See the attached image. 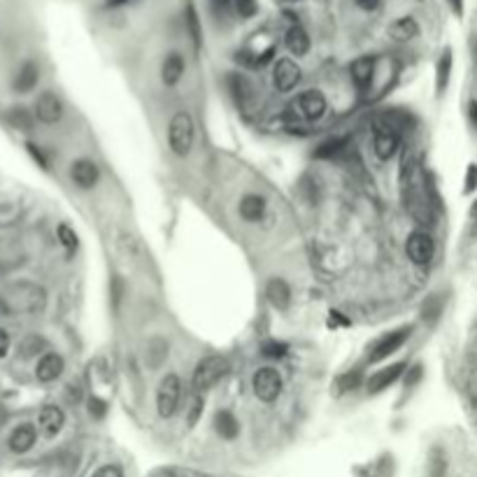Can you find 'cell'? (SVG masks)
Wrapping results in <instances>:
<instances>
[{"mask_svg":"<svg viewBox=\"0 0 477 477\" xmlns=\"http://www.w3.org/2000/svg\"><path fill=\"white\" fill-rule=\"evenodd\" d=\"M5 307L10 312H19V314H35L40 312L47 303L45 291L35 284H16L5 291Z\"/></svg>","mask_w":477,"mask_h":477,"instance_id":"1","label":"cell"},{"mask_svg":"<svg viewBox=\"0 0 477 477\" xmlns=\"http://www.w3.org/2000/svg\"><path fill=\"white\" fill-rule=\"evenodd\" d=\"M193 119L187 110L175 112V117L170 119V126H168V143H170L173 154L178 156H189L193 147Z\"/></svg>","mask_w":477,"mask_h":477,"instance_id":"2","label":"cell"},{"mask_svg":"<svg viewBox=\"0 0 477 477\" xmlns=\"http://www.w3.org/2000/svg\"><path fill=\"white\" fill-rule=\"evenodd\" d=\"M228 373V361L222 357H205L193 370V389L196 391H207L219 379Z\"/></svg>","mask_w":477,"mask_h":477,"instance_id":"3","label":"cell"},{"mask_svg":"<svg viewBox=\"0 0 477 477\" xmlns=\"http://www.w3.org/2000/svg\"><path fill=\"white\" fill-rule=\"evenodd\" d=\"M180 399H182V382L178 375H165L158 384L156 391V410L158 417H173L180 408Z\"/></svg>","mask_w":477,"mask_h":477,"instance_id":"4","label":"cell"},{"mask_svg":"<svg viewBox=\"0 0 477 477\" xmlns=\"http://www.w3.org/2000/svg\"><path fill=\"white\" fill-rule=\"evenodd\" d=\"M254 396L263 403H272L282 394V377L275 368H259L252 377Z\"/></svg>","mask_w":477,"mask_h":477,"instance_id":"5","label":"cell"},{"mask_svg":"<svg viewBox=\"0 0 477 477\" xmlns=\"http://www.w3.org/2000/svg\"><path fill=\"white\" fill-rule=\"evenodd\" d=\"M405 252H408V259L412 263L426 266L436 254V245H433V237L426 231H414L405 242Z\"/></svg>","mask_w":477,"mask_h":477,"instance_id":"6","label":"cell"},{"mask_svg":"<svg viewBox=\"0 0 477 477\" xmlns=\"http://www.w3.org/2000/svg\"><path fill=\"white\" fill-rule=\"evenodd\" d=\"M410 333H412V326H403V329L391 331L386 333L384 338H379L373 347V354H370V364H377V361H382L386 357H391L394 352H399L405 344V340L410 338Z\"/></svg>","mask_w":477,"mask_h":477,"instance_id":"7","label":"cell"},{"mask_svg":"<svg viewBox=\"0 0 477 477\" xmlns=\"http://www.w3.org/2000/svg\"><path fill=\"white\" fill-rule=\"evenodd\" d=\"M291 108H296L298 110V114L303 119H307V121H317V119H322L324 114H326V98H324V93L322 91H317V89H310V91H303L296 98V103L291 105Z\"/></svg>","mask_w":477,"mask_h":477,"instance_id":"8","label":"cell"},{"mask_svg":"<svg viewBox=\"0 0 477 477\" xmlns=\"http://www.w3.org/2000/svg\"><path fill=\"white\" fill-rule=\"evenodd\" d=\"M272 82H275V89L282 93L296 89L300 82V68L296 66V61L279 58L275 63V70H272Z\"/></svg>","mask_w":477,"mask_h":477,"instance_id":"9","label":"cell"},{"mask_svg":"<svg viewBox=\"0 0 477 477\" xmlns=\"http://www.w3.org/2000/svg\"><path fill=\"white\" fill-rule=\"evenodd\" d=\"M35 117H38L42 123H56L63 117V103L56 93H42L38 103H35Z\"/></svg>","mask_w":477,"mask_h":477,"instance_id":"10","label":"cell"},{"mask_svg":"<svg viewBox=\"0 0 477 477\" xmlns=\"http://www.w3.org/2000/svg\"><path fill=\"white\" fill-rule=\"evenodd\" d=\"M70 178H73V182L79 189H91L93 184L98 182L101 173H98V165L93 161H89V158H79V161H75L73 168H70Z\"/></svg>","mask_w":477,"mask_h":477,"instance_id":"11","label":"cell"},{"mask_svg":"<svg viewBox=\"0 0 477 477\" xmlns=\"http://www.w3.org/2000/svg\"><path fill=\"white\" fill-rule=\"evenodd\" d=\"M405 368H408V364H405V361H401V364H394V366H389V368L377 370V373L368 379V391L370 394H377V391H382V389H389V386L396 382V379L403 375Z\"/></svg>","mask_w":477,"mask_h":477,"instance_id":"12","label":"cell"},{"mask_svg":"<svg viewBox=\"0 0 477 477\" xmlns=\"http://www.w3.org/2000/svg\"><path fill=\"white\" fill-rule=\"evenodd\" d=\"M35 440H38V431H35L33 424H21L16 426L10 436V449L14 454H26L29 449H33Z\"/></svg>","mask_w":477,"mask_h":477,"instance_id":"13","label":"cell"},{"mask_svg":"<svg viewBox=\"0 0 477 477\" xmlns=\"http://www.w3.org/2000/svg\"><path fill=\"white\" fill-rule=\"evenodd\" d=\"M38 424L45 436H56V433L63 429L66 424V414L61 408H56V405H45V408L40 410V417H38Z\"/></svg>","mask_w":477,"mask_h":477,"instance_id":"14","label":"cell"},{"mask_svg":"<svg viewBox=\"0 0 477 477\" xmlns=\"http://www.w3.org/2000/svg\"><path fill=\"white\" fill-rule=\"evenodd\" d=\"M63 373V359L54 352H49L40 361H38V368H35V375H38L40 382H54V379L61 377Z\"/></svg>","mask_w":477,"mask_h":477,"instance_id":"15","label":"cell"},{"mask_svg":"<svg viewBox=\"0 0 477 477\" xmlns=\"http://www.w3.org/2000/svg\"><path fill=\"white\" fill-rule=\"evenodd\" d=\"M349 75H352V79H354V84L359 86V89H368L370 82H373V77H375V58L373 56L357 58L349 68Z\"/></svg>","mask_w":477,"mask_h":477,"instance_id":"16","label":"cell"},{"mask_svg":"<svg viewBox=\"0 0 477 477\" xmlns=\"http://www.w3.org/2000/svg\"><path fill=\"white\" fill-rule=\"evenodd\" d=\"M184 68H187V63H184L182 54H178V51H170L165 58H163V66H161V79L165 86H175L182 79L184 75Z\"/></svg>","mask_w":477,"mask_h":477,"instance_id":"17","label":"cell"},{"mask_svg":"<svg viewBox=\"0 0 477 477\" xmlns=\"http://www.w3.org/2000/svg\"><path fill=\"white\" fill-rule=\"evenodd\" d=\"M399 145H401L399 133H391V130H375L373 147H375V154H377L379 161H389V158L396 154Z\"/></svg>","mask_w":477,"mask_h":477,"instance_id":"18","label":"cell"},{"mask_svg":"<svg viewBox=\"0 0 477 477\" xmlns=\"http://www.w3.org/2000/svg\"><path fill=\"white\" fill-rule=\"evenodd\" d=\"M419 35V24L412 16H401L389 26V38L394 42H410Z\"/></svg>","mask_w":477,"mask_h":477,"instance_id":"19","label":"cell"},{"mask_svg":"<svg viewBox=\"0 0 477 477\" xmlns=\"http://www.w3.org/2000/svg\"><path fill=\"white\" fill-rule=\"evenodd\" d=\"M284 45H287V49L291 51V54L305 56L307 51H310V35L305 33L303 26L294 24V26H291V29L287 31V35H284Z\"/></svg>","mask_w":477,"mask_h":477,"instance_id":"20","label":"cell"},{"mask_svg":"<svg viewBox=\"0 0 477 477\" xmlns=\"http://www.w3.org/2000/svg\"><path fill=\"white\" fill-rule=\"evenodd\" d=\"M266 296H268L270 303L277 307V310H287L289 303H291V289H289L287 282H284V279H279V277H275V279H270V282H268Z\"/></svg>","mask_w":477,"mask_h":477,"instance_id":"21","label":"cell"},{"mask_svg":"<svg viewBox=\"0 0 477 477\" xmlns=\"http://www.w3.org/2000/svg\"><path fill=\"white\" fill-rule=\"evenodd\" d=\"M215 429L224 440H235L240 436V421H237L235 414L228 410H219L215 414Z\"/></svg>","mask_w":477,"mask_h":477,"instance_id":"22","label":"cell"},{"mask_svg":"<svg viewBox=\"0 0 477 477\" xmlns=\"http://www.w3.org/2000/svg\"><path fill=\"white\" fill-rule=\"evenodd\" d=\"M228 89H231L233 98H235L237 105H240V108H247V105H250V101H252V84H250V79H247L245 75H240V73L228 75Z\"/></svg>","mask_w":477,"mask_h":477,"instance_id":"23","label":"cell"},{"mask_svg":"<svg viewBox=\"0 0 477 477\" xmlns=\"http://www.w3.org/2000/svg\"><path fill=\"white\" fill-rule=\"evenodd\" d=\"M240 215L247 222H259V219L266 215V198L256 196V193H250L240 200Z\"/></svg>","mask_w":477,"mask_h":477,"instance_id":"24","label":"cell"},{"mask_svg":"<svg viewBox=\"0 0 477 477\" xmlns=\"http://www.w3.org/2000/svg\"><path fill=\"white\" fill-rule=\"evenodd\" d=\"M38 77H40L38 66H35V63H24L19 73H16L14 89L19 91V93H26V91L35 89V84H38Z\"/></svg>","mask_w":477,"mask_h":477,"instance_id":"25","label":"cell"},{"mask_svg":"<svg viewBox=\"0 0 477 477\" xmlns=\"http://www.w3.org/2000/svg\"><path fill=\"white\" fill-rule=\"evenodd\" d=\"M347 147H349V138H333V140H326L324 145H319L314 156L317 158H338Z\"/></svg>","mask_w":477,"mask_h":477,"instance_id":"26","label":"cell"},{"mask_svg":"<svg viewBox=\"0 0 477 477\" xmlns=\"http://www.w3.org/2000/svg\"><path fill=\"white\" fill-rule=\"evenodd\" d=\"M449 70H452V51H445L443 56L438 61V77H436V89L438 93H443L447 89V82H449Z\"/></svg>","mask_w":477,"mask_h":477,"instance_id":"27","label":"cell"},{"mask_svg":"<svg viewBox=\"0 0 477 477\" xmlns=\"http://www.w3.org/2000/svg\"><path fill=\"white\" fill-rule=\"evenodd\" d=\"M7 121H10L12 126H14V128H19V130H31V126H33L31 114L26 112V110H21V108L10 110V114H7Z\"/></svg>","mask_w":477,"mask_h":477,"instance_id":"28","label":"cell"},{"mask_svg":"<svg viewBox=\"0 0 477 477\" xmlns=\"http://www.w3.org/2000/svg\"><path fill=\"white\" fill-rule=\"evenodd\" d=\"M440 312H443V303H440L438 296H431L421 307V319L424 322H436L440 317Z\"/></svg>","mask_w":477,"mask_h":477,"instance_id":"29","label":"cell"},{"mask_svg":"<svg viewBox=\"0 0 477 477\" xmlns=\"http://www.w3.org/2000/svg\"><path fill=\"white\" fill-rule=\"evenodd\" d=\"M231 5L240 19H252V16H256V12H259V3H256V0H233Z\"/></svg>","mask_w":477,"mask_h":477,"instance_id":"30","label":"cell"},{"mask_svg":"<svg viewBox=\"0 0 477 477\" xmlns=\"http://www.w3.org/2000/svg\"><path fill=\"white\" fill-rule=\"evenodd\" d=\"M261 352H263V357H268V359H282L289 352V347L284 342H277V340H268V342H263V347H261Z\"/></svg>","mask_w":477,"mask_h":477,"instance_id":"31","label":"cell"},{"mask_svg":"<svg viewBox=\"0 0 477 477\" xmlns=\"http://www.w3.org/2000/svg\"><path fill=\"white\" fill-rule=\"evenodd\" d=\"M58 240H61V245L66 247V250H70V252L77 250V233L68 224L58 226Z\"/></svg>","mask_w":477,"mask_h":477,"instance_id":"32","label":"cell"},{"mask_svg":"<svg viewBox=\"0 0 477 477\" xmlns=\"http://www.w3.org/2000/svg\"><path fill=\"white\" fill-rule=\"evenodd\" d=\"M202 408H205V401H202L200 396H196V399H193L191 405H189V414H187L189 426H196V424H198L200 414H202Z\"/></svg>","mask_w":477,"mask_h":477,"instance_id":"33","label":"cell"},{"mask_svg":"<svg viewBox=\"0 0 477 477\" xmlns=\"http://www.w3.org/2000/svg\"><path fill=\"white\" fill-rule=\"evenodd\" d=\"M359 382H361V373H359V370H354V373L342 375V377L338 379V386L342 389V391H349V389H357Z\"/></svg>","mask_w":477,"mask_h":477,"instance_id":"34","label":"cell"},{"mask_svg":"<svg viewBox=\"0 0 477 477\" xmlns=\"http://www.w3.org/2000/svg\"><path fill=\"white\" fill-rule=\"evenodd\" d=\"M89 412L93 414V417L103 419V417H105V412H108V403L101 401V399H91V401H89Z\"/></svg>","mask_w":477,"mask_h":477,"instance_id":"35","label":"cell"},{"mask_svg":"<svg viewBox=\"0 0 477 477\" xmlns=\"http://www.w3.org/2000/svg\"><path fill=\"white\" fill-rule=\"evenodd\" d=\"M93 477H123L119 466H103L93 473Z\"/></svg>","mask_w":477,"mask_h":477,"instance_id":"36","label":"cell"},{"mask_svg":"<svg viewBox=\"0 0 477 477\" xmlns=\"http://www.w3.org/2000/svg\"><path fill=\"white\" fill-rule=\"evenodd\" d=\"M477 187V165L473 163L466 173V193H471Z\"/></svg>","mask_w":477,"mask_h":477,"instance_id":"37","label":"cell"},{"mask_svg":"<svg viewBox=\"0 0 477 477\" xmlns=\"http://www.w3.org/2000/svg\"><path fill=\"white\" fill-rule=\"evenodd\" d=\"M7 352H10V335H7V331L0 329V359L7 357Z\"/></svg>","mask_w":477,"mask_h":477,"instance_id":"38","label":"cell"},{"mask_svg":"<svg viewBox=\"0 0 477 477\" xmlns=\"http://www.w3.org/2000/svg\"><path fill=\"white\" fill-rule=\"evenodd\" d=\"M419 379H421V366H414V368L410 370V375L405 377V384L412 386V384H417Z\"/></svg>","mask_w":477,"mask_h":477,"instance_id":"39","label":"cell"},{"mask_svg":"<svg viewBox=\"0 0 477 477\" xmlns=\"http://www.w3.org/2000/svg\"><path fill=\"white\" fill-rule=\"evenodd\" d=\"M354 3L361 7V10H366V12H373V10H377V5H379V0H354Z\"/></svg>","mask_w":477,"mask_h":477,"instance_id":"40","label":"cell"},{"mask_svg":"<svg viewBox=\"0 0 477 477\" xmlns=\"http://www.w3.org/2000/svg\"><path fill=\"white\" fill-rule=\"evenodd\" d=\"M349 324V319H344V317L340 314V312H331V317H329V326H347Z\"/></svg>","mask_w":477,"mask_h":477,"instance_id":"41","label":"cell"},{"mask_svg":"<svg viewBox=\"0 0 477 477\" xmlns=\"http://www.w3.org/2000/svg\"><path fill=\"white\" fill-rule=\"evenodd\" d=\"M29 152H31V154H33L35 158H38V161H40V165H42V168H47V158L40 154V149H38V147H35V145H29Z\"/></svg>","mask_w":477,"mask_h":477,"instance_id":"42","label":"cell"},{"mask_svg":"<svg viewBox=\"0 0 477 477\" xmlns=\"http://www.w3.org/2000/svg\"><path fill=\"white\" fill-rule=\"evenodd\" d=\"M468 117H471L473 126L477 128V103H475V101H473L471 105H468Z\"/></svg>","mask_w":477,"mask_h":477,"instance_id":"43","label":"cell"},{"mask_svg":"<svg viewBox=\"0 0 477 477\" xmlns=\"http://www.w3.org/2000/svg\"><path fill=\"white\" fill-rule=\"evenodd\" d=\"M128 3H130V0H105V7H110V10H117V7H123Z\"/></svg>","mask_w":477,"mask_h":477,"instance_id":"44","label":"cell"},{"mask_svg":"<svg viewBox=\"0 0 477 477\" xmlns=\"http://www.w3.org/2000/svg\"><path fill=\"white\" fill-rule=\"evenodd\" d=\"M449 5H452V10H454L456 14H461V12H463V0H449Z\"/></svg>","mask_w":477,"mask_h":477,"instance_id":"45","label":"cell"},{"mask_svg":"<svg viewBox=\"0 0 477 477\" xmlns=\"http://www.w3.org/2000/svg\"><path fill=\"white\" fill-rule=\"evenodd\" d=\"M231 3L233 0H212V5H217V7H228Z\"/></svg>","mask_w":477,"mask_h":477,"instance_id":"46","label":"cell"},{"mask_svg":"<svg viewBox=\"0 0 477 477\" xmlns=\"http://www.w3.org/2000/svg\"><path fill=\"white\" fill-rule=\"evenodd\" d=\"M471 215H473V217L477 219V200H475V205H473V210H471Z\"/></svg>","mask_w":477,"mask_h":477,"instance_id":"47","label":"cell"},{"mask_svg":"<svg viewBox=\"0 0 477 477\" xmlns=\"http://www.w3.org/2000/svg\"><path fill=\"white\" fill-rule=\"evenodd\" d=\"M291 3H298V0H291Z\"/></svg>","mask_w":477,"mask_h":477,"instance_id":"48","label":"cell"}]
</instances>
